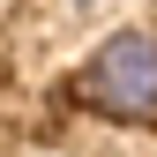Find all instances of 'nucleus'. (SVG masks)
<instances>
[{
  "mask_svg": "<svg viewBox=\"0 0 157 157\" xmlns=\"http://www.w3.org/2000/svg\"><path fill=\"white\" fill-rule=\"evenodd\" d=\"M75 97H82V112H97L112 127H157V30H142V23L112 30L82 60Z\"/></svg>",
  "mask_w": 157,
  "mask_h": 157,
  "instance_id": "f257e3e1",
  "label": "nucleus"
}]
</instances>
